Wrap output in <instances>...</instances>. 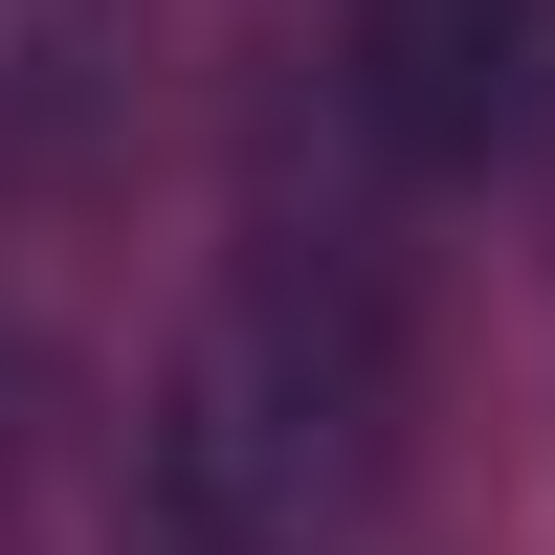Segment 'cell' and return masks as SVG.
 <instances>
[{
    "mask_svg": "<svg viewBox=\"0 0 555 555\" xmlns=\"http://www.w3.org/2000/svg\"><path fill=\"white\" fill-rule=\"evenodd\" d=\"M423 423V334L356 222H245L133 378V533L156 555H356Z\"/></svg>",
    "mask_w": 555,
    "mask_h": 555,
    "instance_id": "6da1fadb",
    "label": "cell"
},
{
    "mask_svg": "<svg viewBox=\"0 0 555 555\" xmlns=\"http://www.w3.org/2000/svg\"><path fill=\"white\" fill-rule=\"evenodd\" d=\"M334 112L400 178H512L555 133V0H334Z\"/></svg>",
    "mask_w": 555,
    "mask_h": 555,
    "instance_id": "7a4b0ae2",
    "label": "cell"
},
{
    "mask_svg": "<svg viewBox=\"0 0 555 555\" xmlns=\"http://www.w3.org/2000/svg\"><path fill=\"white\" fill-rule=\"evenodd\" d=\"M89 44H112L89 0H0V156H44V133L89 112Z\"/></svg>",
    "mask_w": 555,
    "mask_h": 555,
    "instance_id": "3957f363",
    "label": "cell"
},
{
    "mask_svg": "<svg viewBox=\"0 0 555 555\" xmlns=\"http://www.w3.org/2000/svg\"><path fill=\"white\" fill-rule=\"evenodd\" d=\"M0 400H23V356H0Z\"/></svg>",
    "mask_w": 555,
    "mask_h": 555,
    "instance_id": "277c9868",
    "label": "cell"
}]
</instances>
